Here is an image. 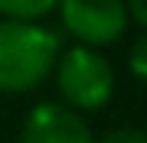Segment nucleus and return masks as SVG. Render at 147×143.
Here are the masks:
<instances>
[{
    "label": "nucleus",
    "mask_w": 147,
    "mask_h": 143,
    "mask_svg": "<svg viewBox=\"0 0 147 143\" xmlns=\"http://www.w3.org/2000/svg\"><path fill=\"white\" fill-rule=\"evenodd\" d=\"M62 43L49 26L23 20H0V91L26 94L56 69Z\"/></svg>",
    "instance_id": "nucleus-1"
},
{
    "label": "nucleus",
    "mask_w": 147,
    "mask_h": 143,
    "mask_svg": "<svg viewBox=\"0 0 147 143\" xmlns=\"http://www.w3.org/2000/svg\"><path fill=\"white\" fill-rule=\"evenodd\" d=\"M53 72H56V85H59V94H62L65 107H72L75 114L98 111L115 94L111 62L98 49H85V46L65 49V52H59V62Z\"/></svg>",
    "instance_id": "nucleus-2"
},
{
    "label": "nucleus",
    "mask_w": 147,
    "mask_h": 143,
    "mask_svg": "<svg viewBox=\"0 0 147 143\" xmlns=\"http://www.w3.org/2000/svg\"><path fill=\"white\" fill-rule=\"evenodd\" d=\"M56 7L69 36H75L85 49L118 43L131 23L124 0H59Z\"/></svg>",
    "instance_id": "nucleus-3"
},
{
    "label": "nucleus",
    "mask_w": 147,
    "mask_h": 143,
    "mask_svg": "<svg viewBox=\"0 0 147 143\" xmlns=\"http://www.w3.org/2000/svg\"><path fill=\"white\" fill-rule=\"evenodd\" d=\"M20 143H95V133L72 107L46 101L26 114Z\"/></svg>",
    "instance_id": "nucleus-4"
},
{
    "label": "nucleus",
    "mask_w": 147,
    "mask_h": 143,
    "mask_svg": "<svg viewBox=\"0 0 147 143\" xmlns=\"http://www.w3.org/2000/svg\"><path fill=\"white\" fill-rule=\"evenodd\" d=\"M59 0H0V16L3 20H23V23H39V16L56 10Z\"/></svg>",
    "instance_id": "nucleus-5"
},
{
    "label": "nucleus",
    "mask_w": 147,
    "mask_h": 143,
    "mask_svg": "<svg viewBox=\"0 0 147 143\" xmlns=\"http://www.w3.org/2000/svg\"><path fill=\"white\" fill-rule=\"evenodd\" d=\"M131 75L137 81L147 78V39L144 36H137L134 46H131Z\"/></svg>",
    "instance_id": "nucleus-6"
},
{
    "label": "nucleus",
    "mask_w": 147,
    "mask_h": 143,
    "mask_svg": "<svg viewBox=\"0 0 147 143\" xmlns=\"http://www.w3.org/2000/svg\"><path fill=\"white\" fill-rule=\"evenodd\" d=\"M98 143H147V133L137 127H118V130L105 133Z\"/></svg>",
    "instance_id": "nucleus-7"
},
{
    "label": "nucleus",
    "mask_w": 147,
    "mask_h": 143,
    "mask_svg": "<svg viewBox=\"0 0 147 143\" xmlns=\"http://www.w3.org/2000/svg\"><path fill=\"white\" fill-rule=\"evenodd\" d=\"M127 16L137 23V26H147V0H124Z\"/></svg>",
    "instance_id": "nucleus-8"
}]
</instances>
